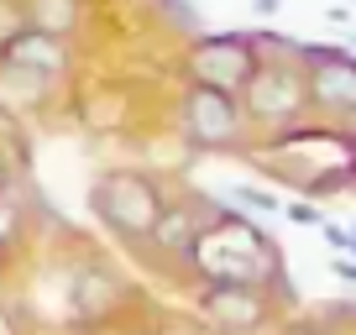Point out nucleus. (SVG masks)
<instances>
[{"label":"nucleus","mask_w":356,"mask_h":335,"mask_svg":"<svg viewBox=\"0 0 356 335\" xmlns=\"http://www.w3.org/2000/svg\"><path fill=\"white\" fill-rule=\"evenodd\" d=\"M184 278L204 283H231V288H262L289 299V283H283V246L273 236H262L246 215L236 210H215L200 225V236L189 241L184 262H178Z\"/></svg>","instance_id":"1"},{"label":"nucleus","mask_w":356,"mask_h":335,"mask_svg":"<svg viewBox=\"0 0 356 335\" xmlns=\"http://www.w3.org/2000/svg\"><path fill=\"white\" fill-rule=\"evenodd\" d=\"M262 63V47L257 37L241 32H215V37H194L184 47V84H200V90L215 95H241L246 79Z\"/></svg>","instance_id":"4"},{"label":"nucleus","mask_w":356,"mask_h":335,"mask_svg":"<svg viewBox=\"0 0 356 335\" xmlns=\"http://www.w3.org/2000/svg\"><path fill=\"white\" fill-rule=\"evenodd\" d=\"M346 236H351V246H346V252H351V257H356V225H351V231H346Z\"/></svg>","instance_id":"20"},{"label":"nucleus","mask_w":356,"mask_h":335,"mask_svg":"<svg viewBox=\"0 0 356 335\" xmlns=\"http://www.w3.org/2000/svg\"><path fill=\"white\" fill-rule=\"evenodd\" d=\"M252 11H257V16H278L283 0H252Z\"/></svg>","instance_id":"19"},{"label":"nucleus","mask_w":356,"mask_h":335,"mask_svg":"<svg viewBox=\"0 0 356 335\" xmlns=\"http://www.w3.org/2000/svg\"><path fill=\"white\" fill-rule=\"evenodd\" d=\"M320 236H325V241L335 246V252H346V246H351V236H346V225H330V220H325V225H320Z\"/></svg>","instance_id":"17"},{"label":"nucleus","mask_w":356,"mask_h":335,"mask_svg":"<svg viewBox=\"0 0 356 335\" xmlns=\"http://www.w3.org/2000/svg\"><path fill=\"white\" fill-rule=\"evenodd\" d=\"M215 210H220V204H210V199H168L163 215H157V225H152V236H147L136 252L163 262V268H178L184 252H189V241L200 236V225L210 220Z\"/></svg>","instance_id":"8"},{"label":"nucleus","mask_w":356,"mask_h":335,"mask_svg":"<svg viewBox=\"0 0 356 335\" xmlns=\"http://www.w3.org/2000/svg\"><path fill=\"white\" fill-rule=\"evenodd\" d=\"M330 272H335V278H341L346 288L356 293V262H351V257H335V262H330Z\"/></svg>","instance_id":"16"},{"label":"nucleus","mask_w":356,"mask_h":335,"mask_svg":"<svg viewBox=\"0 0 356 335\" xmlns=\"http://www.w3.org/2000/svg\"><path fill=\"white\" fill-rule=\"evenodd\" d=\"M231 204H241V210H252V215H278L283 210L278 194H273V189H257V183H231Z\"/></svg>","instance_id":"12"},{"label":"nucleus","mask_w":356,"mask_h":335,"mask_svg":"<svg viewBox=\"0 0 356 335\" xmlns=\"http://www.w3.org/2000/svg\"><path fill=\"white\" fill-rule=\"evenodd\" d=\"M299 68H304L309 111L330 115V121H351L356 115V53H341V47H304Z\"/></svg>","instance_id":"6"},{"label":"nucleus","mask_w":356,"mask_h":335,"mask_svg":"<svg viewBox=\"0 0 356 335\" xmlns=\"http://www.w3.org/2000/svg\"><path fill=\"white\" fill-rule=\"evenodd\" d=\"M168 199H173L168 183L157 179V173H147V168H111V173H100L95 189H89L95 220L121 246H131V252L152 236V225H157V215H163Z\"/></svg>","instance_id":"2"},{"label":"nucleus","mask_w":356,"mask_h":335,"mask_svg":"<svg viewBox=\"0 0 356 335\" xmlns=\"http://www.w3.org/2000/svg\"><path fill=\"white\" fill-rule=\"evenodd\" d=\"M0 194H6V163H0Z\"/></svg>","instance_id":"21"},{"label":"nucleus","mask_w":356,"mask_h":335,"mask_svg":"<svg viewBox=\"0 0 356 335\" xmlns=\"http://www.w3.org/2000/svg\"><path fill=\"white\" fill-rule=\"evenodd\" d=\"M178 131L194 152H236L246 147V121L236 95H215L200 84H184L178 95Z\"/></svg>","instance_id":"5"},{"label":"nucleus","mask_w":356,"mask_h":335,"mask_svg":"<svg viewBox=\"0 0 356 335\" xmlns=\"http://www.w3.org/2000/svg\"><path fill=\"white\" fill-rule=\"evenodd\" d=\"M16 225H22V210H16V204L6 199V194H0V252H6V246L16 241Z\"/></svg>","instance_id":"14"},{"label":"nucleus","mask_w":356,"mask_h":335,"mask_svg":"<svg viewBox=\"0 0 356 335\" xmlns=\"http://www.w3.org/2000/svg\"><path fill=\"white\" fill-rule=\"evenodd\" d=\"M126 304V283L115 278L105 262H84V268H74V278H68V314H74V325H105L115 309Z\"/></svg>","instance_id":"9"},{"label":"nucleus","mask_w":356,"mask_h":335,"mask_svg":"<svg viewBox=\"0 0 356 335\" xmlns=\"http://www.w3.org/2000/svg\"><path fill=\"white\" fill-rule=\"evenodd\" d=\"M194 304H200V320L220 335H262L278 325V293H262V288L204 283Z\"/></svg>","instance_id":"7"},{"label":"nucleus","mask_w":356,"mask_h":335,"mask_svg":"<svg viewBox=\"0 0 356 335\" xmlns=\"http://www.w3.org/2000/svg\"><path fill=\"white\" fill-rule=\"evenodd\" d=\"M273 335H330L325 325H314V320H289V325H278Z\"/></svg>","instance_id":"15"},{"label":"nucleus","mask_w":356,"mask_h":335,"mask_svg":"<svg viewBox=\"0 0 356 335\" xmlns=\"http://www.w3.org/2000/svg\"><path fill=\"white\" fill-rule=\"evenodd\" d=\"M236 105H241L246 131L257 126L262 136H278V131H289V126H299L304 111H309L304 68L293 63V58H262L257 74L246 79V90L236 95Z\"/></svg>","instance_id":"3"},{"label":"nucleus","mask_w":356,"mask_h":335,"mask_svg":"<svg viewBox=\"0 0 356 335\" xmlns=\"http://www.w3.org/2000/svg\"><path fill=\"white\" fill-rule=\"evenodd\" d=\"M22 22L32 32H47V37H68L79 26V0H26Z\"/></svg>","instance_id":"11"},{"label":"nucleus","mask_w":356,"mask_h":335,"mask_svg":"<svg viewBox=\"0 0 356 335\" xmlns=\"http://www.w3.org/2000/svg\"><path fill=\"white\" fill-rule=\"evenodd\" d=\"M0 68H22V74L42 79V84H58L68 74V42L47 37V32H32V26H16L0 42Z\"/></svg>","instance_id":"10"},{"label":"nucleus","mask_w":356,"mask_h":335,"mask_svg":"<svg viewBox=\"0 0 356 335\" xmlns=\"http://www.w3.org/2000/svg\"><path fill=\"white\" fill-rule=\"evenodd\" d=\"M147 335H173V330H147Z\"/></svg>","instance_id":"22"},{"label":"nucleus","mask_w":356,"mask_h":335,"mask_svg":"<svg viewBox=\"0 0 356 335\" xmlns=\"http://www.w3.org/2000/svg\"><path fill=\"white\" fill-rule=\"evenodd\" d=\"M283 215H289L293 225H309V231H320V225H325V215L314 210V199H293V204H283Z\"/></svg>","instance_id":"13"},{"label":"nucleus","mask_w":356,"mask_h":335,"mask_svg":"<svg viewBox=\"0 0 356 335\" xmlns=\"http://www.w3.org/2000/svg\"><path fill=\"white\" fill-rule=\"evenodd\" d=\"M341 142H346V157H351V173H356V115L341 121Z\"/></svg>","instance_id":"18"}]
</instances>
